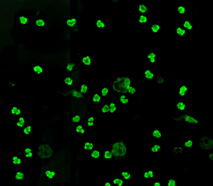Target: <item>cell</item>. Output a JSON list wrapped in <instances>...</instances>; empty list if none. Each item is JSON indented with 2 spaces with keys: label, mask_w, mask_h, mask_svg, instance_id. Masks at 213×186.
<instances>
[{
  "label": "cell",
  "mask_w": 213,
  "mask_h": 186,
  "mask_svg": "<svg viewBox=\"0 0 213 186\" xmlns=\"http://www.w3.org/2000/svg\"><path fill=\"white\" fill-rule=\"evenodd\" d=\"M131 80L127 76H119L114 81L112 88L117 93L124 94L127 93V90L131 86Z\"/></svg>",
  "instance_id": "6da1fadb"
},
{
  "label": "cell",
  "mask_w": 213,
  "mask_h": 186,
  "mask_svg": "<svg viewBox=\"0 0 213 186\" xmlns=\"http://www.w3.org/2000/svg\"><path fill=\"white\" fill-rule=\"evenodd\" d=\"M111 151L115 159L118 160L122 159L127 155L126 144L122 141L114 142L112 145Z\"/></svg>",
  "instance_id": "7a4b0ae2"
},
{
  "label": "cell",
  "mask_w": 213,
  "mask_h": 186,
  "mask_svg": "<svg viewBox=\"0 0 213 186\" xmlns=\"http://www.w3.org/2000/svg\"><path fill=\"white\" fill-rule=\"evenodd\" d=\"M53 152L49 144H43L39 146L37 150V155L41 159H48L52 158Z\"/></svg>",
  "instance_id": "3957f363"
},
{
  "label": "cell",
  "mask_w": 213,
  "mask_h": 186,
  "mask_svg": "<svg viewBox=\"0 0 213 186\" xmlns=\"http://www.w3.org/2000/svg\"><path fill=\"white\" fill-rule=\"evenodd\" d=\"M198 145L203 150H211L213 147V140L209 137L204 136L200 139Z\"/></svg>",
  "instance_id": "277c9868"
},
{
  "label": "cell",
  "mask_w": 213,
  "mask_h": 186,
  "mask_svg": "<svg viewBox=\"0 0 213 186\" xmlns=\"http://www.w3.org/2000/svg\"><path fill=\"white\" fill-rule=\"evenodd\" d=\"M43 175L45 178L50 180H53L57 176V172L53 168L46 167L44 170Z\"/></svg>",
  "instance_id": "5b68a950"
},
{
  "label": "cell",
  "mask_w": 213,
  "mask_h": 186,
  "mask_svg": "<svg viewBox=\"0 0 213 186\" xmlns=\"http://www.w3.org/2000/svg\"><path fill=\"white\" fill-rule=\"evenodd\" d=\"M180 119L181 121H183L189 124H194L199 125V122L198 120L196 118L192 117L188 115H183L180 116Z\"/></svg>",
  "instance_id": "8992f818"
},
{
  "label": "cell",
  "mask_w": 213,
  "mask_h": 186,
  "mask_svg": "<svg viewBox=\"0 0 213 186\" xmlns=\"http://www.w3.org/2000/svg\"><path fill=\"white\" fill-rule=\"evenodd\" d=\"M70 93L73 99H81L83 96V94L81 93V92H79L78 91L75 90H71L70 91Z\"/></svg>",
  "instance_id": "52a82bcc"
},
{
  "label": "cell",
  "mask_w": 213,
  "mask_h": 186,
  "mask_svg": "<svg viewBox=\"0 0 213 186\" xmlns=\"http://www.w3.org/2000/svg\"><path fill=\"white\" fill-rule=\"evenodd\" d=\"M188 88L186 85H182L178 92V94L182 97H184L186 95V93L188 91Z\"/></svg>",
  "instance_id": "ba28073f"
},
{
  "label": "cell",
  "mask_w": 213,
  "mask_h": 186,
  "mask_svg": "<svg viewBox=\"0 0 213 186\" xmlns=\"http://www.w3.org/2000/svg\"><path fill=\"white\" fill-rule=\"evenodd\" d=\"M33 71L37 75H40L43 73L44 69L40 65H36L33 67Z\"/></svg>",
  "instance_id": "9c48e42d"
},
{
  "label": "cell",
  "mask_w": 213,
  "mask_h": 186,
  "mask_svg": "<svg viewBox=\"0 0 213 186\" xmlns=\"http://www.w3.org/2000/svg\"><path fill=\"white\" fill-rule=\"evenodd\" d=\"M82 63L86 66H89L92 63L91 57L89 56H84L82 58Z\"/></svg>",
  "instance_id": "30bf717a"
},
{
  "label": "cell",
  "mask_w": 213,
  "mask_h": 186,
  "mask_svg": "<svg viewBox=\"0 0 213 186\" xmlns=\"http://www.w3.org/2000/svg\"><path fill=\"white\" fill-rule=\"evenodd\" d=\"M144 75L147 79H152L154 77V74L149 69H146L144 72Z\"/></svg>",
  "instance_id": "8fae6325"
},
{
  "label": "cell",
  "mask_w": 213,
  "mask_h": 186,
  "mask_svg": "<svg viewBox=\"0 0 213 186\" xmlns=\"http://www.w3.org/2000/svg\"><path fill=\"white\" fill-rule=\"evenodd\" d=\"M11 163L14 165H20L22 163V159L16 156H12Z\"/></svg>",
  "instance_id": "7c38bea8"
},
{
  "label": "cell",
  "mask_w": 213,
  "mask_h": 186,
  "mask_svg": "<svg viewBox=\"0 0 213 186\" xmlns=\"http://www.w3.org/2000/svg\"><path fill=\"white\" fill-rule=\"evenodd\" d=\"M81 120H82V116L79 114H74L72 116L71 118L72 122L76 124L81 122Z\"/></svg>",
  "instance_id": "4fadbf2b"
},
{
  "label": "cell",
  "mask_w": 213,
  "mask_h": 186,
  "mask_svg": "<svg viewBox=\"0 0 213 186\" xmlns=\"http://www.w3.org/2000/svg\"><path fill=\"white\" fill-rule=\"evenodd\" d=\"M25 175L24 172L18 171L16 172L14 177V179L15 180H23L24 179Z\"/></svg>",
  "instance_id": "5bb4252c"
},
{
  "label": "cell",
  "mask_w": 213,
  "mask_h": 186,
  "mask_svg": "<svg viewBox=\"0 0 213 186\" xmlns=\"http://www.w3.org/2000/svg\"><path fill=\"white\" fill-rule=\"evenodd\" d=\"M11 113L13 115H20L22 113V110L17 107H12L11 110Z\"/></svg>",
  "instance_id": "9a60e30c"
},
{
  "label": "cell",
  "mask_w": 213,
  "mask_h": 186,
  "mask_svg": "<svg viewBox=\"0 0 213 186\" xmlns=\"http://www.w3.org/2000/svg\"><path fill=\"white\" fill-rule=\"evenodd\" d=\"M183 26L184 28L188 31H191L193 27V26L191 22L188 20L184 21L183 24Z\"/></svg>",
  "instance_id": "2e32d148"
},
{
  "label": "cell",
  "mask_w": 213,
  "mask_h": 186,
  "mask_svg": "<svg viewBox=\"0 0 213 186\" xmlns=\"http://www.w3.org/2000/svg\"><path fill=\"white\" fill-rule=\"evenodd\" d=\"M77 22V20L76 18H69L67 20L66 24L68 27H73L75 26Z\"/></svg>",
  "instance_id": "e0dca14e"
},
{
  "label": "cell",
  "mask_w": 213,
  "mask_h": 186,
  "mask_svg": "<svg viewBox=\"0 0 213 186\" xmlns=\"http://www.w3.org/2000/svg\"><path fill=\"white\" fill-rule=\"evenodd\" d=\"M64 83L68 86H73L74 81L73 78L70 77H67L64 79Z\"/></svg>",
  "instance_id": "ac0fdd59"
},
{
  "label": "cell",
  "mask_w": 213,
  "mask_h": 186,
  "mask_svg": "<svg viewBox=\"0 0 213 186\" xmlns=\"http://www.w3.org/2000/svg\"><path fill=\"white\" fill-rule=\"evenodd\" d=\"M152 135L154 138H156V139H160L162 137V132L160 131V130L158 129H154L153 131Z\"/></svg>",
  "instance_id": "d6986e66"
},
{
  "label": "cell",
  "mask_w": 213,
  "mask_h": 186,
  "mask_svg": "<svg viewBox=\"0 0 213 186\" xmlns=\"http://www.w3.org/2000/svg\"><path fill=\"white\" fill-rule=\"evenodd\" d=\"M138 10L141 14H145L148 11V8L146 5L144 4L139 5Z\"/></svg>",
  "instance_id": "ffe728a7"
},
{
  "label": "cell",
  "mask_w": 213,
  "mask_h": 186,
  "mask_svg": "<svg viewBox=\"0 0 213 186\" xmlns=\"http://www.w3.org/2000/svg\"><path fill=\"white\" fill-rule=\"evenodd\" d=\"M104 156L106 160H111L113 157L112 152L110 150H106V151L104 152Z\"/></svg>",
  "instance_id": "44dd1931"
},
{
  "label": "cell",
  "mask_w": 213,
  "mask_h": 186,
  "mask_svg": "<svg viewBox=\"0 0 213 186\" xmlns=\"http://www.w3.org/2000/svg\"><path fill=\"white\" fill-rule=\"evenodd\" d=\"M91 157L94 159H98L100 157V151L97 149L92 151L91 154Z\"/></svg>",
  "instance_id": "7402d4cb"
},
{
  "label": "cell",
  "mask_w": 213,
  "mask_h": 186,
  "mask_svg": "<svg viewBox=\"0 0 213 186\" xmlns=\"http://www.w3.org/2000/svg\"><path fill=\"white\" fill-rule=\"evenodd\" d=\"M94 145L92 142H86L84 144V149L85 151H90L93 149Z\"/></svg>",
  "instance_id": "603a6c76"
},
{
  "label": "cell",
  "mask_w": 213,
  "mask_h": 186,
  "mask_svg": "<svg viewBox=\"0 0 213 186\" xmlns=\"http://www.w3.org/2000/svg\"><path fill=\"white\" fill-rule=\"evenodd\" d=\"M75 131L76 133L80 134H83L85 133V129L83 128V126L82 125H77L76 127Z\"/></svg>",
  "instance_id": "cb8c5ba5"
},
{
  "label": "cell",
  "mask_w": 213,
  "mask_h": 186,
  "mask_svg": "<svg viewBox=\"0 0 213 186\" xmlns=\"http://www.w3.org/2000/svg\"><path fill=\"white\" fill-rule=\"evenodd\" d=\"M176 33L179 36H184L186 34V31L181 27H178L176 29Z\"/></svg>",
  "instance_id": "d4e9b609"
},
{
  "label": "cell",
  "mask_w": 213,
  "mask_h": 186,
  "mask_svg": "<svg viewBox=\"0 0 213 186\" xmlns=\"http://www.w3.org/2000/svg\"><path fill=\"white\" fill-rule=\"evenodd\" d=\"M176 108L180 111H184L186 108V106L184 103L180 101L176 104Z\"/></svg>",
  "instance_id": "484cf974"
},
{
  "label": "cell",
  "mask_w": 213,
  "mask_h": 186,
  "mask_svg": "<svg viewBox=\"0 0 213 186\" xmlns=\"http://www.w3.org/2000/svg\"><path fill=\"white\" fill-rule=\"evenodd\" d=\"M147 17L145 15H140L139 18L138 22L140 24H145L147 23Z\"/></svg>",
  "instance_id": "4316f807"
},
{
  "label": "cell",
  "mask_w": 213,
  "mask_h": 186,
  "mask_svg": "<svg viewBox=\"0 0 213 186\" xmlns=\"http://www.w3.org/2000/svg\"><path fill=\"white\" fill-rule=\"evenodd\" d=\"M18 20L19 21L21 25H25V24H26L28 22V21H29L28 18H27V17H26L24 16H20L18 17Z\"/></svg>",
  "instance_id": "83f0119b"
},
{
  "label": "cell",
  "mask_w": 213,
  "mask_h": 186,
  "mask_svg": "<svg viewBox=\"0 0 213 186\" xmlns=\"http://www.w3.org/2000/svg\"><path fill=\"white\" fill-rule=\"evenodd\" d=\"M162 148V146L160 144H155L152 147L151 151L153 153H156L160 151Z\"/></svg>",
  "instance_id": "f1b7e54d"
},
{
  "label": "cell",
  "mask_w": 213,
  "mask_h": 186,
  "mask_svg": "<svg viewBox=\"0 0 213 186\" xmlns=\"http://www.w3.org/2000/svg\"><path fill=\"white\" fill-rule=\"evenodd\" d=\"M160 26L159 25L154 24L151 27V30L153 33H157L160 31Z\"/></svg>",
  "instance_id": "f546056e"
},
{
  "label": "cell",
  "mask_w": 213,
  "mask_h": 186,
  "mask_svg": "<svg viewBox=\"0 0 213 186\" xmlns=\"http://www.w3.org/2000/svg\"><path fill=\"white\" fill-rule=\"evenodd\" d=\"M119 101L122 104H127L129 103V99L127 97V96L122 94L120 96L119 99Z\"/></svg>",
  "instance_id": "4dcf8cb0"
},
{
  "label": "cell",
  "mask_w": 213,
  "mask_h": 186,
  "mask_svg": "<svg viewBox=\"0 0 213 186\" xmlns=\"http://www.w3.org/2000/svg\"><path fill=\"white\" fill-rule=\"evenodd\" d=\"M96 26L99 29H103L104 28L106 25L101 20H97L96 22Z\"/></svg>",
  "instance_id": "1f68e13d"
},
{
  "label": "cell",
  "mask_w": 213,
  "mask_h": 186,
  "mask_svg": "<svg viewBox=\"0 0 213 186\" xmlns=\"http://www.w3.org/2000/svg\"><path fill=\"white\" fill-rule=\"evenodd\" d=\"M36 26H37L38 27H43L45 26V21L43 19L41 18H39L38 19L36 20L35 22Z\"/></svg>",
  "instance_id": "d6a6232c"
},
{
  "label": "cell",
  "mask_w": 213,
  "mask_h": 186,
  "mask_svg": "<svg viewBox=\"0 0 213 186\" xmlns=\"http://www.w3.org/2000/svg\"><path fill=\"white\" fill-rule=\"evenodd\" d=\"M114 185H117L119 186H122L124 185V181L120 178H115L113 181Z\"/></svg>",
  "instance_id": "836d02e7"
},
{
  "label": "cell",
  "mask_w": 213,
  "mask_h": 186,
  "mask_svg": "<svg viewBox=\"0 0 213 186\" xmlns=\"http://www.w3.org/2000/svg\"><path fill=\"white\" fill-rule=\"evenodd\" d=\"M109 89L107 87H103L100 90V94L103 97H106L109 93Z\"/></svg>",
  "instance_id": "e575fe53"
},
{
  "label": "cell",
  "mask_w": 213,
  "mask_h": 186,
  "mask_svg": "<svg viewBox=\"0 0 213 186\" xmlns=\"http://www.w3.org/2000/svg\"><path fill=\"white\" fill-rule=\"evenodd\" d=\"M101 100V97L97 93H95L92 96V101L93 102H99Z\"/></svg>",
  "instance_id": "d590c367"
},
{
  "label": "cell",
  "mask_w": 213,
  "mask_h": 186,
  "mask_svg": "<svg viewBox=\"0 0 213 186\" xmlns=\"http://www.w3.org/2000/svg\"><path fill=\"white\" fill-rule=\"evenodd\" d=\"M32 131V127L31 125H28L26 126L23 130V133L25 135H29L31 134Z\"/></svg>",
  "instance_id": "8d00e7d4"
},
{
  "label": "cell",
  "mask_w": 213,
  "mask_h": 186,
  "mask_svg": "<svg viewBox=\"0 0 213 186\" xmlns=\"http://www.w3.org/2000/svg\"><path fill=\"white\" fill-rule=\"evenodd\" d=\"M88 90V87L86 84H82L81 86V90L80 92L82 94L86 93Z\"/></svg>",
  "instance_id": "74e56055"
},
{
  "label": "cell",
  "mask_w": 213,
  "mask_h": 186,
  "mask_svg": "<svg viewBox=\"0 0 213 186\" xmlns=\"http://www.w3.org/2000/svg\"><path fill=\"white\" fill-rule=\"evenodd\" d=\"M178 11L181 15H184L186 13V8L183 6L180 5L178 7Z\"/></svg>",
  "instance_id": "f35d334b"
},
{
  "label": "cell",
  "mask_w": 213,
  "mask_h": 186,
  "mask_svg": "<svg viewBox=\"0 0 213 186\" xmlns=\"http://www.w3.org/2000/svg\"><path fill=\"white\" fill-rule=\"evenodd\" d=\"M127 93L130 95H134L137 93V89L132 86H130L127 90Z\"/></svg>",
  "instance_id": "ab89813d"
},
{
  "label": "cell",
  "mask_w": 213,
  "mask_h": 186,
  "mask_svg": "<svg viewBox=\"0 0 213 186\" xmlns=\"http://www.w3.org/2000/svg\"><path fill=\"white\" fill-rule=\"evenodd\" d=\"M110 108L108 105L105 104L103 106L101 109V111L103 114H107V113L110 112Z\"/></svg>",
  "instance_id": "60d3db41"
},
{
  "label": "cell",
  "mask_w": 213,
  "mask_h": 186,
  "mask_svg": "<svg viewBox=\"0 0 213 186\" xmlns=\"http://www.w3.org/2000/svg\"><path fill=\"white\" fill-rule=\"evenodd\" d=\"M122 177L126 180H129L131 177V174L127 171H122Z\"/></svg>",
  "instance_id": "b9f144b4"
},
{
  "label": "cell",
  "mask_w": 213,
  "mask_h": 186,
  "mask_svg": "<svg viewBox=\"0 0 213 186\" xmlns=\"http://www.w3.org/2000/svg\"><path fill=\"white\" fill-rule=\"evenodd\" d=\"M193 141L191 140H188L184 143V146L187 149H190L193 147Z\"/></svg>",
  "instance_id": "7bdbcfd3"
},
{
  "label": "cell",
  "mask_w": 213,
  "mask_h": 186,
  "mask_svg": "<svg viewBox=\"0 0 213 186\" xmlns=\"http://www.w3.org/2000/svg\"><path fill=\"white\" fill-rule=\"evenodd\" d=\"M176 185V182L173 179H170L167 183V186H174Z\"/></svg>",
  "instance_id": "ee69618b"
},
{
  "label": "cell",
  "mask_w": 213,
  "mask_h": 186,
  "mask_svg": "<svg viewBox=\"0 0 213 186\" xmlns=\"http://www.w3.org/2000/svg\"><path fill=\"white\" fill-rule=\"evenodd\" d=\"M184 150V149L182 147H175L174 149V152L175 153H182Z\"/></svg>",
  "instance_id": "f6af8a7d"
},
{
  "label": "cell",
  "mask_w": 213,
  "mask_h": 186,
  "mask_svg": "<svg viewBox=\"0 0 213 186\" xmlns=\"http://www.w3.org/2000/svg\"><path fill=\"white\" fill-rule=\"evenodd\" d=\"M156 54L155 52H152L149 53V54L147 55V58L149 59H153V58H156Z\"/></svg>",
  "instance_id": "bcb514c9"
},
{
  "label": "cell",
  "mask_w": 213,
  "mask_h": 186,
  "mask_svg": "<svg viewBox=\"0 0 213 186\" xmlns=\"http://www.w3.org/2000/svg\"><path fill=\"white\" fill-rule=\"evenodd\" d=\"M156 82L158 84H162L164 83V80L162 76H159L156 78Z\"/></svg>",
  "instance_id": "7dc6e473"
},
{
  "label": "cell",
  "mask_w": 213,
  "mask_h": 186,
  "mask_svg": "<svg viewBox=\"0 0 213 186\" xmlns=\"http://www.w3.org/2000/svg\"><path fill=\"white\" fill-rule=\"evenodd\" d=\"M74 67H75V65L73 64H69L67 66V71H72L73 70Z\"/></svg>",
  "instance_id": "c3c4849f"
},
{
  "label": "cell",
  "mask_w": 213,
  "mask_h": 186,
  "mask_svg": "<svg viewBox=\"0 0 213 186\" xmlns=\"http://www.w3.org/2000/svg\"><path fill=\"white\" fill-rule=\"evenodd\" d=\"M25 158H29L33 157V152H30L29 153H27L26 154H25Z\"/></svg>",
  "instance_id": "681fc988"
},
{
  "label": "cell",
  "mask_w": 213,
  "mask_h": 186,
  "mask_svg": "<svg viewBox=\"0 0 213 186\" xmlns=\"http://www.w3.org/2000/svg\"><path fill=\"white\" fill-rule=\"evenodd\" d=\"M18 122L22 123L23 124L25 125V119L23 117H20L18 118Z\"/></svg>",
  "instance_id": "f907efd6"
},
{
  "label": "cell",
  "mask_w": 213,
  "mask_h": 186,
  "mask_svg": "<svg viewBox=\"0 0 213 186\" xmlns=\"http://www.w3.org/2000/svg\"><path fill=\"white\" fill-rule=\"evenodd\" d=\"M32 152V149L30 147H27L25 148L24 151V155L26 154L27 153H29L30 152Z\"/></svg>",
  "instance_id": "816d5d0a"
},
{
  "label": "cell",
  "mask_w": 213,
  "mask_h": 186,
  "mask_svg": "<svg viewBox=\"0 0 213 186\" xmlns=\"http://www.w3.org/2000/svg\"><path fill=\"white\" fill-rule=\"evenodd\" d=\"M143 176L145 179H148L150 178V177H149V174L148 171H145V172L144 173Z\"/></svg>",
  "instance_id": "f5cc1de1"
},
{
  "label": "cell",
  "mask_w": 213,
  "mask_h": 186,
  "mask_svg": "<svg viewBox=\"0 0 213 186\" xmlns=\"http://www.w3.org/2000/svg\"><path fill=\"white\" fill-rule=\"evenodd\" d=\"M117 110V107L116 106L114 107L113 108H110V113H111V114L114 113L115 111H116Z\"/></svg>",
  "instance_id": "db71d44e"
},
{
  "label": "cell",
  "mask_w": 213,
  "mask_h": 186,
  "mask_svg": "<svg viewBox=\"0 0 213 186\" xmlns=\"http://www.w3.org/2000/svg\"><path fill=\"white\" fill-rule=\"evenodd\" d=\"M16 126H18V127L20 128H22L24 126V124H23L22 123H20V122H16Z\"/></svg>",
  "instance_id": "11a10c76"
},
{
  "label": "cell",
  "mask_w": 213,
  "mask_h": 186,
  "mask_svg": "<svg viewBox=\"0 0 213 186\" xmlns=\"http://www.w3.org/2000/svg\"><path fill=\"white\" fill-rule=\"evenodd\" d=\"M95 118H94L93 116H89V118H88V120H87V122H94L95 121Z\"/></svg>",
  "instance_id": "9f6ffc18"
},
{
  "label": "cell",
  "mask_w": 213,
  "mask_h": 186,
  "mask_svg": "<svg viewBox=\"0 0 213 186\" xmlns=\"http://www.w3.org/2000/svg\"><path fill=\"white\" fill-rule=\"evenodd\" d=\"M148 172L149 173L150 178H153L154 177L153 171H152V170H149V171H148Z\"/></svg>",
  "instance_id": "6f0895ef"
},
{
  "label": "cell",
  "mask_w": 213,
  "mask_h": 186,
  "mask_svg": "<svg viewBox=\"0 0 213 186\" xmlns=\"http://www.w3.org/2000/svg\"><path fill=\"white\" fill-rule=\"evenodd\" d=\"M87 126L88 127H92L94 126V122H87Z\"/></svg>",
  "instance_id": "680465c9"
},
{
  "label": "cell",
  "mask_w": 213,
  "mask_h": 186,
  "mask_svg": "<svg viewBox=\"0 0 213 186\" xmlns=\"http://www.w3.org/2000/svg\"><path fill=\"white\" fill-rule=\"evenodd\" d=\"M109 106L110 108H113L114 107H115L116 106V104L114 103H113V102H112V103H110V104H109Z\"/></svg>",
  "instance_id": "91938a15"
},
{
  "label": "cell",
  "mask_w": 213,
  "mask_h": 186,
  "mask_svg": "<svg viewBox=\"0 0 213 186\" xmlns=\"http://www.w3.org/2000/svg\"><path fill=\"white\" fill-rule=\"evenodd\" d=\"M153 186H161V184L160 182H155L154 183L153 185Z\"/></svg>",
  "instance_id": "94428289"
},
{
  "label": "cell",
  "mask_w": 213,
  "mask_h": 186,
  "mask_svg": "<svg viewBox=\"0 0 213 186\" xmlns=\"http://www.w3.org/2000/svg\"><path fill=\"white\" fill-rule=\"evenodd\" d=\"M208 157H209V159L213 161V153H212L209 154V156H208Z\"/></svg>",
  "instance_id": "6125c7cd"
},
{
  "label": "cell",
  "mask_w": 213,
  "mask_h": 186,
  "mask_svg": "<svg viewBox=\"0 0 213 186\" xmlns=\"http://www.w3.org/2000/svg\"><path fill=\"white\" fill-rule=\"evenodd\" d=\"M156 58H153V59H149V62H150L151 63H155V62H156Z\"/></svg>",
  "instance_id": "be15d7a7"
},
{
  "label": "cell",
  "mask_w": 213,
  "mask_h": 186,
  "mask_svg": "<svg viewBox=\"0 0 213 186\" xmlns=\"http://www.w3.org/2000/svg\"><path fill=\"white\" fill-rule=\"evenodd\" d=\"M112 185L111 184V183L110 182H105V183H104V186H111Z\"/></svg>",
  "instance_id": "e7e4bbea"
}]
</instances>
